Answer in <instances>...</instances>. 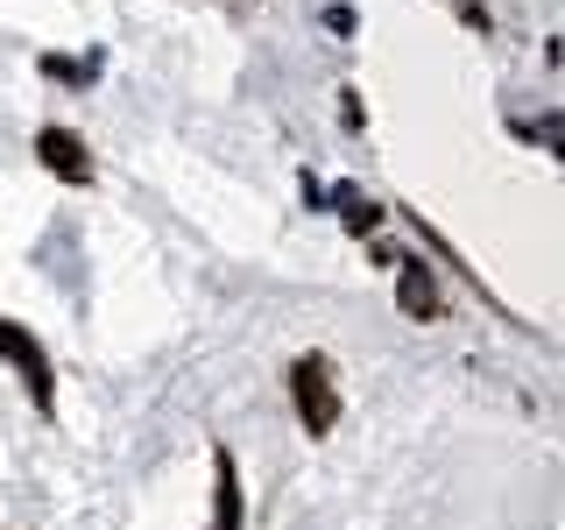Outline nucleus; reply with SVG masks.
I'll list each match as a JSON object with an SVG mask.
<instances>
[{
	"mask_svg": "<svg viewBox=\"0 0 565 530\" xmlns=\"http://www.w3.org/2000/svg\"><path fill=\"white\" fill-rule=\"evenodd\" d=\"M290 396H297V417H305V432L326 438L332 417H340V403H332V382H326V361H318V353H305V361L290 368Z\"/></svg>",
	"mask_w": 565,
	"mask_h": 530,
	"instance_id": "f257e3e1",
	"label": "nucleus"
},
{
	"mask_svg": "<svg viewBox=\"0 0 565 530\" xmlns=\"http://www.w3.org/2000/svg\"><path fill=\"white\" fill-rule=\"evenodd\" d=\"M0 353H8V361L22 368V382H29L35 411H50V403H57V382H50V361H43V347H35L22 326H8V318H0Z\"/></svg>",
	"mask_w": 565,
	"mask_h": 530,
	"instance_id": "f03ea898",
	"label": "nucleus"
},
{
	"mask_svg": "<svg viewBox=\"0 0 565 530\" xmlns=\"http://www.w3.org/2000/svg\"><path fill=\"white\" fill-rule=\"evenodd\" d=\"M35 156H43L64 184H85V177H93V156H85V141L71 128H43V135H35Z\"/></svg>",
	"mask_w": 565,
	"mask_h": 530,
	"instance_id": "7ed1b4c3",
	"label": "nucleus"
},
{
	"mask_svg": "<svg viewBox=\"0 0 565 530\" xmlns=\"http://www.w3.org/2000/svg\"><path fill=\"white\" fill-rule=\"evenodd\" d=\"M212 488H220V495H212V509H220V523H212V530H241V467H234V453H212Z\"/></svg>",
	"mask_w": 565,
	"mask_h": 530,
	"instance_id": "20e7f679",
	"label": "nucleus"
}]
</instances>
